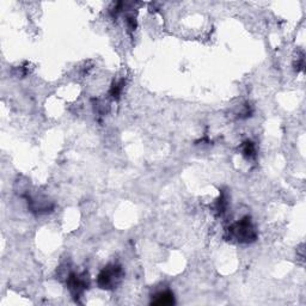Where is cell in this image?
<instances>
[{"label":"cell","instance_id":"obj_2","mask_svg":"<svg viewBox=\"0 0 306 306\" xmlns=\"http://www.w3.org/2000/svg\"><path fill=\"white\" fill-rule=\"evenodd\" d=\"M121 277H122L121 267H119V265H115V264H110L99 273L97 279L98 286L104 289H111L119 284L120 280H121Z\"/></svg>","mask_w":306,"mask_h":306},{"label":"cell","instance_id":"obj_3","mask_svg":"<svg viewBox=\"0 0 306 306\" xmlns=\"http://www.w3.org/2000/svg\"><path fill=\"white\" fill-rule=\"evenodd\" d=\"M156 300H153V304H158V305H168V304H172L174 302V295H172L170 292H163V293H159L158 295H156Z\"/></svg>","mask_w":306,"mask_h":306},{"label":"cell","instance_id":"obj_1","mask_svg":"<svg viewBox=\"0 0 306 306\" xmlns=\"http://www.w3.org/2000/svg\"><path fill=\"white\" fill-rule=\"evenodd\" d=\"M230 234H231L232 237L242 243L252 242L256 238L255 227L249 218L242 219V220L236 222L234 226H231Z\"/></svg>","mask_w":306,"mask_h":306},{"label":"cell","instance_id":"obj_4","mask_svg":"<svg viewBox=\"0 0 306 306\" xmlns=\"http://www.w3.org/2000/svg\"><path fill=\"white\" fill-rule=\"evenodd\" d=\"M255 152H256L255 145L250 141L245 142L244 147H243V155L248 158H252V157H255Z\"/></svg>","mask_w":306,"mask_h":306}]
</instances>
